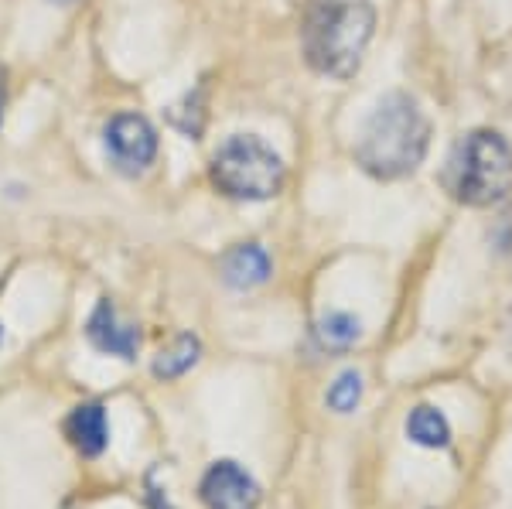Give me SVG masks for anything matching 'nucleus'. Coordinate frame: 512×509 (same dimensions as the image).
Returning a JSON list of instances; mask_svg holds the SVG:
<instances>
[{"label":"nucleus","mask_w":512,"mask_h":509,"mask_svg":"<svg viewBox=\"0 0 512 509\" xmlns=\"http://www.w3.org/2000/svg\"><path fill=\"white\" fill-rule=\"evenodd\" d=\"M431 120L417 96L393 89L373 106L355 141V161L376 182H400L414 175L431 151Z\"/></svg>","instance_id":"obj_1"},{"label":"nucleus","mask_w":512,"mask_h":509,"mask_svg":"<svg viewBox=\"0 0 512 509\" xmlns=\"http://www.w3.org/2000/svg\"><path fill=\"white\" fill-rule=\"evenodd\" d=\"M376 31L369 0H304L301 52L304 62L328 79H352Z\"/></svg>","instance_id":"obj_2"},{"label":"nucleus","mask_w":512,"mask_h":509,"mask_svg":"<svg viewBox=\"0 0 512 509\" xmlns=\"http://www.w3.org/2000/svg\"><path fill=\"white\" fill-rule=\"evenodd\" d=\"M441 185L454 202L468 209H492L512 195V147L499 130H468L451 147Z\"/></svg>","instance_id":"obj_3"},{"label":"nucleus","mask_w":512,"mask_h":509,"mask_svg":"<svg viewBox=\"0 0 512 509\" xmlns=\"http://www.w3.org/2000/svg\"><path fill=\"white\" fill-rule=\"evenodd\" d=\"M209 178L219 195L236 202H267L284 192V158L256 134L226 137L209 164Z\"/></svg>","instance_id":"obj_4"},{"label":"nucleus","mask_w":512,"mask_h":509,"mask_svg":"<svg viewBox=\"0 0 512 509\" xmlns=\"http://www.w3.org/2000/svg\"><path fill=\"white\" fill-rule=\"evenodd\" d=\"M103 147L120 175L137 178L158 158V130L140 113H117L103 127Z\"/></svg>","instance_id":"obj_5"},{"label":"nucleus","mask_w":512,"mask_h":509,"mask_svg":"<svg viewBox=\"0 0 512 509\" xmlns=\"http://www.w3.org/2000/svg\"><path fill=\"white\" fill-rule=\"evenodd\" d=\"M198 499L205 509H256L263 499L260 482L233 458H222L205 469L198 482Z\"/></svg>","instance_id":"obj_6"},{"label":"nucleus","mask_w":512,"mask_h":509,"mask_svg":"<svg viewBox=\"0 0 512 509\" xmlns=\"http://www.w3.org/2000/svg\"><path fill=\"white\" fill-rule=\"evenodd\" d=\"M86 339L96 352L127 359V363L137 356V349H140L137 325L123 322L117 305H113L110 298H99V305L93 308V315H89V322H86Z\"/></svg>","instance_id":"obj_7"},{"label":"nucleus","mask_w":512,"mask_h":509,"mask_svg":"<svg viewBox=\"0 0 512 509\" xmlns=\"http://www.w3.org/2000/svg\"><path fill=\"white\" fill-rule=\"evenodd\" d=\"M219 274L233 291H253V287L270 281L274 264H270V253L260 243H236L233 250L222 253Z\"/></svg>","instance_id":"obj_8"},{"label":"nucleus","mask_w":512,"mask_h":509,"mask_svg":"<svg viewBox=\"0 0 512 509\" xmlns=\"http://www.w3.org/2000/svg\"><path fill=\"white\" fill-rule=\"evenodd\" d=\"M65 438L82 458H99L110 445V421H106L103 404H79L65 417Z\"/></svg>","instance_id":"obj_9"},{"label":"nucleus","mask_w":512,"mask_h":509,"mask_svg":"<svg viewBox=\"0 0 512 509\" xmlns=\"http://www.w3.org/2000/svg\"><path fill=\"white\" fill-rule=\"evenodd\" d=\"M407 438L420 448H448L451 445V424L444 417V410L431 404H420L407 414Z\"/></svg>","instance_id":"obj_10"},{"label":"nucleus","mask_w":512,"mask_h":509,"mask_svg":"<svg viewBox=\"0 0 512 509\" xmlns=\"http://www.w3.org/2000/svg\"><path fill=\"white\" fill-rule=\"evenodd\" d=\"M209 89L205 86H195L188 89L181 100H175L168 106V123L178 130L181 137H188V141H198L205 130V120H209Z\"/></svg>","instance_id":"obj_11"},{"label":"nucleus","mask_w":512,"mask_h":509,"mask_svg":"<svg viewBox=\"0 0 512 509\" xmlns=\"http://www.w3.org/2000/svg\"><path fill=\"white\" fill-rule=\"evenodd\" d=\"M198 359H202V342H198L192 332H181L168 349H161L158 356H154L151 373L158 376V380H178V376H185Z\"/></svg>","instance_id":"obj_12"},{"label":"nucleus","mask_w":512,"mask_h":509,"mask_svg":"<svg viewBox=\"0 0 512 509\" xmlns=\"http://www.w3.org/2000/svg\"><path fill=\"white\" fill-rule=\"evenodd\" d=\"M315 339L321 342V349L345 352L362 339V322L352 315V311H328V315L318 318Z\"/></svg>","instance_id":"obj_13"},{"label":"nucleus","mask_w":512,"mask_h":509,"mask_svg":"<svg viewBox=\"0 0 512 509\" xmlns=\"http://www.w3.org/2000/svg\"><path fill=\"white\" fill-rule=\"evenodd\" d=\"M362 400V373L359 369H345V373L335 376V383L325 393V404L335 410V414H352Z\"/></svg>","instance_id":"obj_14"},{"label":"nucleus","mask_w":512,"mask_h":509,"mask_svg":"<svg viewBox=\"0 0 512 509\" xmlns=\"http://www.w3.org/2000/svg\"><path fill=\"white\" fill-rule=\"evenodd\" d=\"M492 240H495V250L509 253V257H512V212H506V216H502L499 223H495Z\"/></svg>","instance_id":"obj_15"},{"label":"nucleus","mask_w":512,"mask_h":509,"mask_svg":"<svg viewBox=\"0 0 512 509\" xmlns=\"http://www.w3.org/2000/svg\"><path fill=\"white\" fill-rule=\"evenodd\" d=\"M7 72H4V65H0V123H4V106H7Z\"/></svg>","instance_id":"obj_16"},{"label":"nucleus","mask_w":512,"mask_h":509,"mask_svg":"<svg viewBox=\"0 0 512 509\" xmlns=\"http://www.w3.org/2000/svg\"><path fill=\"white\" fill-rule=\"evenodd\" d=\"M506 335H509V352H512V311H509V318H506Z\"/></svg>","instance_id":"obj_17"},{"label":"nucleus","mask_w":512,"mask_h":509,"mask_svg":"<svg viewBox=\"0 0 512 509\" xmlns=\"http://www.w3.org/2000/svg\"><path fill=\"white\" fill-rule=\"evenodd\" d=\"M52 4H76V0H52Z\"/></svg>","instance_id":"obj_18"},{"label":"nucleus","mask_w":512,"mask_h":509,"mask_svg":"<svg viewBox=\"0 0 512 509\" xmlns=\"http://www.w3.org/2000/svg\"><path fill=\"white\" fill-rule=\"evenodd\" d=\"M0 342H4V325H0Z\"/></svg>","instance_id":"obj_19"}]
</instances>
